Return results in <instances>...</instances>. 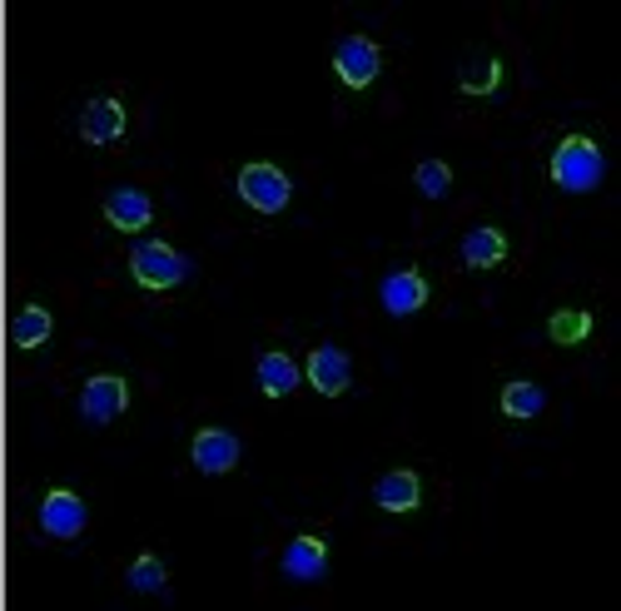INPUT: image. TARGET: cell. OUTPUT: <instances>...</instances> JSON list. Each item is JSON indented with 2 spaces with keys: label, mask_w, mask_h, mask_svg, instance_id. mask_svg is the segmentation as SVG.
Wrapping results in <instances>:
<instances>
[{
  "label": "cell",
  "mask_w": 621,
  "mask_h": 611,
  "mask_svg": "<svg viewBox=\"0 0 621 611\" xmlns=\"http://www.w3.org/2000/svg\"><path fill=\"white\" fill-rule=\"evenodd\" d=\"M428 303V279H423L418 268H393L383 279V309L393 319H407V313H418Z\"/></svg>",
  "instance_id": "cell-10"
},
{
  "label": "cell",
  "mask_w": 621,
  "mask_h": 611,
  "mask_svg": "<svg viewBox=\"0 0 621 611\" xmlns=\"http://www.w3.org/2000/svg\"><path fill=\"white\" fill-rule=\"evenodd\" d=\"M239 194H244L249 209H258V215H279L284 204H289L294 184L284 170H274V164H244L239 170Z\"/></svg>",
  "instance_id": "cell-3"
},
{
  "label": "cell",
  "mask_w": 621,
  "mask_h": 611,
  "mask_svg": "<svg viewBox=\"0 0 621 611\" xmlns=\"http://www.w3.org/2000/svg\"><path fill=\"white\" fill-rule=\"evenodd\" d=\"M258 388H264L268 397H284L299 388V364H294L289 354H264L258 358Z\"/></svg>",
  "instance_id": "cell-15"
},
{
  "label": "cell",
  "mask_w": 621,
  "mask_h": 611,
  "mask_svg": "<svg viewBox=\"0 0 621 611\" xmlns=\"http://www.w3.org/2000/svg\"><path fill=\"white\" fill-rule=\"evenodd\" d=\"M50 313L45 309H21L15 313V323H11V338H15V348H41L45 338H50Z\"/></svg>",
  "instance_id": "cell-17"
},
{
  "label": "cell",
  "mask_w": 621,
  "mask_h": 611,
  "mask_svg": "<svg viewBox=\"0 0 621 611\" xmlns=\"http://www.w3.org/2000/svg\"><path fill=\"white\" fill-rule=\"evenodd\" d=\"M503 258H507V239H503V229L478 224L468 239H462V264H468V268H497Z\"/></svg>",
  "instance_id": "cell-14"
},
{
  "label": "cell",
  "mask_w": 621,
  "mask_h": 611,
  "mask_svg": "<svg viewBox=\"0 0 621 611\" xmlns=\"http://www.w3.org/2000/svg\"><path fill=\"white\" fill-rule=\"evenodd\" d=\"M105 219H110V229H119V234H140V229H150L154 204L145 189H110Z\"/></svg>",
  "instance_id": "cell-9"
},
{
  "label": "cell",
  "mask_w": 621,
  "mask_h": 611,
  "mask_svg": "<svg viewBox=\"0 0 621 611\" xmlns=\"http://www.w3.org/2000/svg\"><path fill=\"white\" fill-rule=\"evenodd\" d=\"M373 503L383 507V512H413V507L423 503L418 472H407V468L383 472V477H378V487H373Z\"/></svg>",
  "instance_id": "cell-12"
},
{
  "label": "cell",
  "mask_w": 621,
  "mask_h": 611,
  "mask_svg": "<svg viewBox=\"0 0 621 611\" xmlns=\"http://www.w3.org/2000/svg\"><path fill=\"white\" fill-rule=\"evenodd\" d=\"M125 403H129V383L119 373H95L85 383V393H80L85 423H115L125 413Z\"/></svg>",
  "instance_id": "cell-6"
},
{
  "label": "cell",
  "mask_w": 621,
  "mask_h": 611,
  "mask_svg": "<svg viewBox=\"0 0 621 611\" xmlns=\"http://www.w3.org/2000/svg\"><path fill=\"white\" fill-rule=\"evenodd\" d=\"M547 403V393L537 383H527V378H517V383L503 388V413L507 418H537Z\"/></svg>",
  "instance_id": "cell-16"
},
{
  "label": "cell",
  "mask_w": 621,
  "mask_h": 611,
  "mask_svg": "<svg viewBox=\"0 0 621 611\" xmlns=\"http://www.w3.org/2000/svg\"><path fill=\"white\" fill-rule=\"evenodd\" d=\"M413 180H418V189L428 194V199H442V194L452 189V170H448V164H438V160H423Z\"/></svg>",
  "instance_id": "cell-20"
},
{
  "label": "cell",
  "mask_w": 621,
  "mask_h": 611,
  "mask_svg": "<svg viewBox=\"0 0 621 611\" xmlns=\"http://www.w3.org/2000/svg\"><path fill=\"white\" fill-rule=\"evenodd\" d=\"M284 572H289L294 581H319L323 572H329V542H323L319 532L294 537L289 547H284Z\"/></svg>",
  "instance_id": "cell-11"
},
{
  "label": "cell",
  "mask_w": 621,
  "mask_h": 611,
  "mask_svg": "<svg viewBox=\"0 0 621 611\" xmlns=\"http://www.w3.org/2000/svg\"><path fill=\"white\" fill-rule=\"evenodd\" d=\"M80 135L90 145H115L125 135V105L119 100H90L85 115H80Z\"/></svg>",
  "instance_id": "cell-13"
},
{
  "label": "cell",
  "mask_w": 621,
  "mask_h": 611,
  "mask_svg": "<svg viewBox=\"0 0 621 611\" xmlns=\"http://www.w3.org/2000/svg\"><path fill=\"white\" fill-rule=\"evenodd\" d=\"M309 383L319 388L323 397L348 393V383H354V364H348V354H343V348H333V344L313 348V354H309Z\"/></svg>",
  "instance_id": "cell-8"
},
{
  "label": "cell",
  "mask_w": 621,
  "mask_h": 611,
  "mask_svg": "<svg viewBox=\"0 0 621 611\" xmlns=\"http://www.w3.org/2000/svg\"><path fill=\"white\" fill-rule=\"evenodd\" d=\"M194 468L209 472V477H219V472H234L239 468V438L225 428H199L194 433V448H189Z\"/></svg>",
  "instance_id": "cell-7"
},
{
  "label": "cell",
  "mask_w": 621,
  "mask_h": 611,
  "mask_svg": "<svg viewBox=\"0 0 621 611\" xmlns=\"http://www.w3.org/2000/svg\"><path fill=\"white\" fill-rule=\"evenodd\" d=\"M129 587L145 591V597H160L164 591V562L160 557H135L129 562Z\"/></svg>",
  "instance_id": "cell-18"
},
{
  "label": "cell",
  "mask_w": 621,
  "mask_h": 611,
  "mask_svg": "<svg viewBox=\"0 0 621 611\" xmlns=\"http://www.w3.org/2000/svg\"><path fill=\"white\" fill-rule=\"evenodd\" d=\"M497 85H503V65L497 60H478L468 76H462V95H493Z\"/></svg>",
  "instance_id": "cell-19"
},
{
  "label": "cell",
  "mask_w": 621,
  "mask_h": 611,
  "mask_svg": "<svg viewBox=\"0 0 621 611\" xmlns=\"http://www.w3.org/2000/svg\"><path fill=\"white\" fill-rule=\"evenodd\" d=\"M547 333H552L557 344H577V338H587L591 333V319L587 313H557V319L547 323Z\"/></svg>",
  "instance_id": "cell-21"
},
{
  "label": "cell",
  "mask_w": 621,
  "mask_h": 611,
  "mask_svg": "<svg viewBox=\"0 0 621 611\" xmlns=\"http://www.w3.org/2000/svg\"><path fill=\"white\" fill-rule=\"evenodd\" d=\"M41 532L55 537V542H70V537L85 532V503H80L70 487H55V493H45L41 503Z\"/></svg>",
  "instance_id": "cell-5"
},
{
  "label": "cell",
  "mask_w": 621,
  "mask_h": 611,
  "mask_svg": "<svg viewBox=\"0 0 621 611\" xmlns=\"http://www.w3.org/2000/svg\"><path fill=\"white\" fill-rule=\"evenodd\" d=\"M601 150L587 140V135H567V140L557 145V154H552V180H557V189L567 194H591L601 184Z\"/></svg>",
  "instance_id": "cell-1"
},
{
  "label": "cell",
  "mask_w": 621,
  "mask_h": 611,
  "mask_svg": "<svg viewBox=\"0 0 621 611\" xmlns=\"http://www.w3.org/2000/svg\"><path fill=\"white\" fill-rule=\"evenodd\" d=\"M333 70H338V80L348 90H364L378 80V70H383V50H378L373 41H364V35H343L338 50H333Z\"/></svg>",
  "instance_id": "cell-4"
},
{
  "label": "cell",
  "mask_w": 621,
  "mask_h": 611,
  "mask_svg": "<svg viewBox=\"0 0 621 611\" xmlns=\"http://www.w3.org/2000/svg\"><path fill=\"white\" fill-rule=\"evenodd\" d=\"M129 274H135V284H140V289H174V284H184L189 264H184V258L174 254L170 244H154V239H145V244H135V254H129Z\"/></svg>",
  "instance_id": "cell-2"
}]
</instances>
